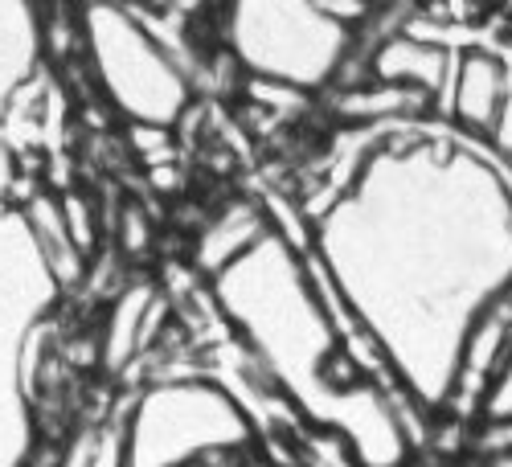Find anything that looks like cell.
Here are the masks:
<instances>
[{
	"label": "cell",
	"mask_w": 512,
	"mask_h": 467,
	"mask_svg": "<svg viewBox=\"0 0 512 467\" xmlns=\"http://www.w3.org/2000/svg\"><path fill=\"white\" fill-rule=\"evenodd\" d=\"M312 222V263L418 414L447 410L467 328L512 287V164L443 119L398 127Z\"/></svg>",
	"instance_id": "cell-1"
},
{
	"label": "cell",
	"mask_w": 512,
	"mask_h": 467,
	"mask_svg": "<svg viewBox=\"0 0 512 467\" xmlns=\"http://www.w3.org/2000/svg\"><path fill=\"white\" fill-rule=\"evenodd\" d=\"M213 304L263 377L312 427L345 443L357 467L406 463L414 406L373 381L345 345L349 320L308 246L271 234L213 279Z\"/></svg>",
	"instance_id": "cell-2"
},
{
	"label": "cell",
	"mask_w": 512,
	"mask_h": 467,
	"mask_svg": "<svg viewBox=\"0 0 512 467\" xmlns=\"http://www.w3.org/2000/svg\"><path fill=\"white\" fill-rule=\"evenodd\" d=\"M127 467H234L259 455L254 414L222 381L160 377L123 418Z\"/></svg>",
	"instance_id": "cell-3"
},
{
	"label": "cell",
	"mask_w": 512,
	"mask_h": 467,
	"mask_svg": "<svg viewBox=\"0 0 512 467\" xmlns=\"http://www.w3.org/2000/svg\"><path fill=\"white\" fill-rule=\"evenodd\" d=\"M218 33L246 78L295 95L336 87L357 37V29L328 13L324 0H238Z\"/></svg>",
	"instance_id": "cell-4"
},
{
	"label": "cell",
	"mask_w": 512,
	"mask_h": 467,
	"mask_svg": "<svg viewBox=\"0 0 512 467\" xmlns=\"http://www.w3.org/2000/svg\"><path fill=\"white\" fill-rule=\"evenodd\" d=\"M82 54L95 87L132 127H173L193 107V70L140 21L136 5H82Z\"/></svg>",
	"instance_id": "cell-5"
},
{
	"label": "cell",
	"mask_w": 512,
	"mask_h": 467,
	"mask_svg": "<svg viewBox=\"0 0 512 467\" xmlns=\"http://www.w3.org/2000/svg\"><path fill=\"white\" fill-rule=\"evenodd\" d=\"M455 66H459V46H451V41H443V37H426L422 29H414L406 21V29L390 33L373 50L369 78L431 99L435 115L447 123V99H451Z\"/></svg>",
	"instance_id": "cell-6"
},
{
	"label": "cell",
	"mask_w": 512,
	"mask_h": 467,
	"mask_svg": "<svg viewBox=\"0 0 512 467\" xmlns=\"http://www.w3.org/2000/svg\"><path fill=\"white\" fill-rule=\"evenodd\" d=\"M508 353H512V287H504L476 316V324L467 328L459 369H455V386L447 398V414H459V418L484 414V402L496 386Z\"/></svg>",
	"instance_id": "cell-7"
},
{
	"label": "cell",
	"mask_w": 512,
	"mask_h": 467,
	"mask_svg": "<svg viewBox=\"0 0 512 467\" xmlns=\"http://www.w3.org/2000/svg\"><path fill=\"white\" fill-rule=\"evenodd\" d=\"M504 103H508V58L488 46L459 50L451 99H447V123L459 127L463 136L492 144L504 119Z\"/></svg>",
	"instance_id": "cell-8"
},
{
	"label": "cell",
	"mask_w": 512,
	"mask_h": 467,
	"mask_svg": "<svg viewBox=\"0 0 512 467\" xmlns=\"http://www.w3.org/2000/svg\"><path fill=\"white\" fill-rule=\"evenodd\" d=\"M271 234H275V222L259 201H226L218 214L205 222V230L197 234L193 267L213 283L222 271L242 263L259 242H267Z\"/></svg>",
	"instance_id": "cell-9"
},
{
	"label": "cell",
	"mask_w": 512,
	"mask_h": 467,
	"mask_svg": "<svg viewBox=\"0 0 512 467\" xmlns=\"http://www.w3.org/2000/svg\"><path fill=\"white\" fill-rule=\"evenodd\" d=\"M164 312L168 308L152 283H127L115 295L107 324H103V369L123 373L132 365L148 345V332H156V324L164 320Z\"/></svg>",
	"instance_id": "cell-10"
},
{
	"label": "cell",
	"mask_w": 512,
	"mask_h": 467,
	"mask_svg": "<svg viewBox=\"0 0 512 467\" xmlns=\"http://www.w3.org/2000/svg\"><path fill=\"white\" fill-rule=\"evenodd\" d=\"M21 222L29 230V242L33 250L41 254L50 279L58 287H70L82 279V267H87V254L78 250L70 226H66V214H62V197H50V193H33L21 201Z\"/></svg>",
	"instance_id": "cell-11"
},
{
	"label": "cell",
	"mask_w": 512,
	"mask_h": 467,
	"mask_svg": "<svg viewBox=\"0 0 512 467\" xmlns=\"http://www.w3.org/2000/svg\"><path fill=\"white\" fill-rule=\"evenodd\" d=\"M115 246L123 254H144L152 246V218L144 214L140 205H123L119 222H115Z\"/></svg>",
	"instance_id": "cell-12"
},
{
	"label": "cell",
	"mask_w": 512,
	"mask_h": 467,
	"mask_svg": "<svg viewBox=\"0 0 512 467\" xmlns=\"http://www.w3.org/2000/svg\"><path fill=\"white\" fill-rule=\"evenodd\" d=\"M132 144L152 168H164L173 160V152H168L173 148V132H168V127H132Z\"/></svg>",
	"instance_id": "cell-13"
},
{
	"label": "cell",
	"mask_w": 512,
	"mask_h": 467,
	"mask_svg": "<svg viewBox=\"0 0 512 467\" xmlns=\"http://www.w3.org/2000/svg\"><path fill=\"white\" fill-rule=\"evenodd\" d=\"M62 214H66V226H70L78 250L91 254V246H95V226H91V205H87V197L66 193V197H62Z\"/></svg>",
	"instance_id": "cell-14"
},
{
	"label": "cell",
	"mask_w": 512,
	"mask_h": 467,
	"mask_svg": "<svg viewBox=\"0 0 512 467\" xmlns=\"http://www.w3.org/2000/svg\"><path fill=\"white\" fill-rule=\"evenodd\" d=\"M480 422H512V353H508V361H504V369L496 377V386H492V394L484 402Z\"/></svg>",
	"instance_id": "cell-15"
},
{
	"label": "cell",
	"mask_w": 512,
	"mask_h": 467,
	"mask_svg": "<svg viewBox=\"0 0 512 467\" xmlns=\"http://www.w3.org/2000/svg\"><path fill=\"white\" fill-rule=\"evenodd\" d=\"M484 467H512V451H500V455H488Z\"/></svg>",
	"instance_id": "cell-16"
},
{
	"label": "cell",
	"mask_w": 512,
	"mask_h": 467,
	"mask_svg": "<svg viewBox=\"0 0 512 467\" xmlns=\"http://www.w3.org/2000/svg\"><path fill=\"white\" fill-rule=\"evenodd\" d=\"M234 467H275V463H267V459H259V455H254V459H246V463H234Z\"/></svg>",
	"instance_id": "cell-17"
}]
</instances>
